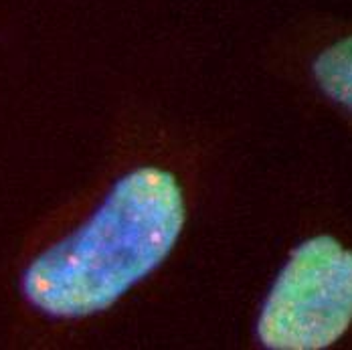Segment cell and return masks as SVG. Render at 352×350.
<instances>
[{"label":"cell","instance_id":"cell-1","mask_svg":"<svg viewBox=\"0 0 352 350\" xmlns=\"http://www.w3.org/2000/svg\"><path fill=\"white\" fill-rule=\"evenodd\" d=\"M184 227V197L170 173L144 166L120 178L73 233L23 272L25 300L53 318L106 310L173 251Z\"/></svg>","mask_w":352,"mask_h":350},{"label":"cell","instance_id":"cell-2","mask_svg":"<svg viewBox=\"0 0 352 350\" xmlns=\"http://www.w3.org/2000/svg\"><path fill=\"white\" fill-rule=\"evenodd\" d=\"M352 326V249L332 235L296 247L257 318L265 349L322 350Z\"/></svg>","mask_w":352,"mask_h":350},{"label":"cell","instance_id":"cell-3","mask_svg":"<svg viewBox=\"0 0 352 350\" xmlns=\"http://www.w3.org/2000/svg\"><path fill=\"white\" fill-rule=\"evenodd\" d=\"M310 79L324 100L352 118V31L332 36L314 51Z\"/></svg>","mask_w":352,"mask_h":350}]
</instances>
